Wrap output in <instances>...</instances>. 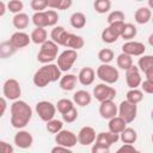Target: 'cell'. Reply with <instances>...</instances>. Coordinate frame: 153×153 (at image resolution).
<instances>
[{"mask_svg": "<svg viewBox=\"0 0 153 153\" xmlns=\"http://www.w3.org/2000/svg\"><path fill=\"white\" fill-rule=\"evenodd\" d=\"M11 118L10 122L13 128L20 130L24 129L32 118V109L25 100H14L11 104Z\"/></svg>", "mask_w": 153, "mask_h": 153, "instance_id": "obj_1", "label": "cell"}, {"mask_svg": "<svg viewBox=\"0 0 153 153\" xmlns=\"http://www.w3.org/2000/svg\"><path fill=\"white\" fill-rule=\"evenodd\" d=\"M61 69L57 67L56 63H48V65H43L41 68H38L33 76H32V81L35 84V86L37 87H45L51 82H56L57 80L60 81V79L62 78L61 75Z\"/></svg>", "mask_w": 153, "mask_h": 153, "instance_id": "obj_2", "label": "cell"}, {"mask_svg": "<svg viewBox=\"0 0 153 153\" xmlns=\"http://www.w3.org/2000/svg\"><path fill=\"white\" fill-rule=\"evenodd\" d=\"M57 53H59V45L51 39H48L45 43L41 45V49L37 54V61L43 65L53 63V61L57 59Z\"/></svg>", "mask_w": 153, "mask_h": 153, "instance_id": "obj_3", "label": "cell"}, {"mask_svg": "<svg viewBox=\"0 0 153 153\" xmlns=\"http://www.w3.org/2000/svg\"><path fill=\"white\" fill-rule=\"evenodd\" d=\"M96 74L97 76L104 82V84H108V85H112L115 82L118 81L120 79V73H118V69L111 65H105V63H102L97 71H96Z\"/></svg>", "mask_w": 153, "mask_h": 153, "instance_id": "obj_4", "label": "cell"}, {"mask_svg": "<svg viewBox=\"0 0 153 153\" xmlns=\"http://www.w3.org/2000/svg\"><path fill=\"white\" fill-rule=\"evenodd\" d=\"M35 110L38 115V117L43 121V122H49L55 117L56 114V105L53 104L49 100H41L36 104Z\"/></svg>", "mask_w": 153, "mask_h": 153, "instance_id": "obj_5", "label": "cell"}, {"mask_svg": "<svg viewBox=\"0 0 153 153\" xmlns=\"http://www.w3.org/2000/svg\"><path fill=\"white\" fill-rule=\"evenodd\" d=\"M2 94L8 100H18L22 96V87L18 80L10 78L2 85Z\"/></svg>", "mask_w": 153, "mask_h": 153, "instance_id": "obj_6", "label": "cell"}, {"mask_svg": "<svg viewBox=\"0 0 153 153\" xmlns=\"http://www.w3.org/2000/svg\"><path fill=\"white\" fill-rule=\"evenodd\" d=\"M116 94H117V91L112 86L104 84V82L98 84L93 87V97L99 103H103L106 100H114Z\"/></svg>", "mask_w": 153, "mask_h": 153, "instance_id": "obj_7", "label": "cell"}, {"mask_svg": "<svg viewBox=\"0 0 153 153\" xmlns=\"http://www.w3.org/2000/svg\"><path fill=\"white\" fill-rule=\"evenodd\" d=\"M78 59V53L76 50H72V49H66L63 50L59 56H57V67L61 69V72H68L73 65L75 63Z\"/></svg>", "mask_w": 153, "mask_h": 153, "instance_id": "obj_8", "label": "cell"}, {"mask_svg": "<svg viewBox=\"0 0 153 153\" xmlns=\"http://www.w3.org/2000/svg\"><path fill=\"white\" fill-rule=\"evenodd\" d=\"M137 115V105L131 104L128 100H123L118 105V116L123 118L127 123H131Z\"/></svg>", "mask_w": 153, "mask_h": 153, "instance_id": "obj_9", "label": "cell"}, {"mask_svg": "<svg viewBox=\"0 0 153 153\" xmlns=\"http://www.w3.org/2000/svg\"><path fill=\"white\" fill-rule=\"evenodd\" d=\"M84 44H85V41L81 36H78V35L68 32V31L65 32V35L62 36L61 42H60V45L72 49V50H79L84 47Z\"/></svg>", "mask_w": 153, "mask_h": 153, "instance_id": "obj_10", "label": "cell"}, {"mask_svg": "<svg viewBox=\"0 0 153 153\" xmlns=\"http://www.w3.org/2000/svg\"><path fill=\"white\" fill-rule=\"evenodd\" d=\"M55 142L57 143V146H62L67 148H72L76 143H79L78 135H75L73 131L67 130V129H62L60 133L55 135Z\"/></svg>", "mask_w": 153, "mask_h": 153, "instance_id": "obj_11", "label": "cell"}, {"mask_svg": "<svg viewBox=\"0 0 153 153\" xmlns=\"http://www.w3.org/2000/svg\"><path fill=\"white\" fill-rule=\"evenodd\" d=\"M146 51V47L143 43L137 42V41H128L126 43H123L122 45V53L129 55V56H142L145 55Z\"/></svg>", "mask_w": 153, "mask_h": 153, "instance_id": "obj_12", "label": "cell"}, {"mask_svg": "<svg viewBox=\"0 0 153 153\" xmlns=\"http://www.w3.org/2000/svg\"><path fill=\"white\" fill-rule=\"evenodd\" d=\"M96 139H97V134H96V130L90 127V126H85L82 127L79 133H78V142L81 145V146H90V145H93L96 142Z\"/></svg>", "mask_w": 153, "mask_h": 153, "instance_id": "obj_13", "label": "cell"}, {"mask_svg": "<svg viewBox=\"0 0 153 153\" xmlns=\"http://www.w3.org/2000/svg\"><path fill=\"white\" fill-rule=\"evenodd\" d=\"M126 82L130 90L137 88L139 86H141L142 78H141V73H140V69L137 66L133 65V67H130L126 72Z\"/></svg>", "mask_w": 153, "mask_h": 153, "instance_id": "obj_14", "label": "cell"}, {"mask_svg": "<svg viewBox=\"0 0 153 153\" xmlns=\"http://www.w3.org/2000/svg\"><path fill=\"white\" fill-rule=\"evenodd\" d=\"M13 141H14V143H16L17 147H19L22 149H26V148H30L32 146L33 137H32V135H31L30 131L24 130V129H20V130H18L14 134Z\"/></svg>", "mask_w": 153, "mask_h": 153, "instance_id": "obj_15", "label": "cell"}, {"mask_svg": "<svg viewBox=\"0 0 153 153\" xmlns=\"http://www.w3.org/2000/svg\"><path fill=\"white\" fill-rule=\"evenodd\" d=\"M99 115L104 120H111L118 116V106L115 104L114 100L103 102L99 105Z\"/></svg>", "mask_w": 153, "mask_h": 153, "instance_id": "obj_16", "label": "cell"}, {"mask_svg": "<svg viewBox=\"0 0 153 153\" xmlns=\"http://www.w3.org/2000/svg\"><path fill=\"white\" fill-rule=\"evenodd\" d=\"M137 67L141 72H143L146 79L153 81V55H142L139 57Z\"/></svg>", "mask_w": 153, "mask_h": 153, "instance_id": "obj_17", "label": "cell"}, {"mask_svg": "<svg viewBox=\"0 0 153 153\" xmlns=\"http://www.w3.org/2000/svg\"><path fill=\"white\" fill-rule=\"evenodd\" d=\"M8 41L18 50V49H22V48L27 47L30 44V42H31V37L26 32H24V31H16V32H13L11 35V37H10Z\"/></svg>", "mask_w": 153, "mask_h": 153, "instance_id": "obj_18", "label": "cell"}, {"mask_svg": "<svg viewBox=\"0 0 153 153\" xmlns=\"http://www.w3.org/2000/svg\"><path fill=\"white\" fill-rule=\"evenodd\" d=\"M96 72L92 67H84L79 71L78 74V81L84 86H90L94 82L96 79Z\"/></svg>", "mask_w": 153, "mask_h": 153, "instance_id": "obj_19", "label": "cell"}, {"mask_svg": "<svg viewBox=\"0 0 153 153\" xmlns=\"http://www.w3.org/2000/svg\"><path fill=\"white\" fill-rule=\"evenodd\" d=\"M118 140H120V134H114L111 131H100L97 134L96 143H99V145H103L106 147H111Z\"/></svg>", "mask_w": 153, "mask_h": 153, "instance_id": "obj_20", "label": "cell"}, {"mask_svg": "<svg viewBox=\"0 0 153 153\" xmlns=\"http://www.w3.org/2000/svg\"><path fill=\"white\" fill-rule=\"evenodd\" d=\"M73 102L74 104L79 105V106H87L91 104L92 102V96L90 92L85 91V90H78L74 94H73Z\"/></svg>", "mask_w": 153, "mask_h": 153, "instance_id": "obj_21", "label": "cell"}, {"mask_svg": "<svg viewBox=\"0 0 153 153\" xmlns=\"http://www.w3.org/2000/svg\"><path fill=\"white\" fill-rule=\"evenodd\" d=\"M134 19L137 24H147L148 22H151L152 19V11L148 8V6H143V7H139L135 11L134 14Z\"/></svg>", "mask_w": 153, "mask_h": 153, "instance_id": "obj_22", "label": "cell"}, {"mask_svg": "<svg viewBox=\"0 0 153 153\" xmlns=\"http://www.w3.org/2000/svg\"><path fill=\"white\" fill-rule=\"evenodd\" d=\"M127 122L121 118L120 116H116L111 120H109V123H108V128H109V131L114 133V134H121L126 128H127Z\"/></svg>", "mask_w": 153, "mask_h": 153, "instance_id": "obj_23", "label": "cell"}, {"mask_svg": "<svg viewBox=\"0 0 153 153\" xmlns=\"http://www.w3.org/2000/svg\"><path fill=\"white\" fill-rule=\"evenodd\" d=\"M76 81H78L76 75L66 74V75H62V78L59 81V85L63 91H72V90H74V87L76 85Z\"/></svg>", "mask_w": 153, "mask_h": 153, "instance_id": "obj_24", "label": "cell"}, {"mask_svg": "<svg viewBox=\"0 0 153 153\" xmlns=\"http://www.w3.org/2000/svg\"><path fill=\"white\" fill-rule=\"evenodd\" d=\"M29 23H30V19H29V16L26 13L22 12V13H18V14L13 16L12 24L18 31H23L24 29H26L29 26Z\"/></svg>", "mask_w": 153, "mask_h": 153, "instance_id": "obj_25", "label": "cell"}, {"mask_svg": "<svg viewBox=\"0 0 153 153\" xmlns=\"http://www.w3.org/2000/svg\"><path fill=\"white\" fill-rule=\"evenodd\" d=\"M31 37V42H33L35 44H43L48 41V32L43 27H35L30 35Z\"/></svg>", "mask_w": 153, "mask_h": 153, "instance_id": "obj_26", "label": "cell"}, {"mask_svg": "<svg viewBox=\"0 0 153 153\" xmlns=\"http://www.w3.org/2000/svg\"><path fill=\"white\" fill-rule=\"evenodd\" d=\"M120 140H121L123 143H126V145H133V143H135L136 140H137V133H136L135 129L127 127V128L120 134Z\"/></svg>", "mask_w": 153, "mask_h": 153, "instance_id": "obj_27", "label": "cell"}, {"mask_svg": "<svg viewBox=\"0 0 153 153\" xmlns=\"http://www.w3.org/2000/svg\"><path fill=\"white\" fill-rule=\"evenodd\" d=\"M32 19V23L36 27H43L45 29L47 26H49V22H48V16H47V12L43 11V12H35L31 17Z\"/></svg>", "mask_w": 153, "mask_h": 153, "instance_id": "obj_28", "label": "cell"}, {"mask_svg": "<svg viewBox=\"0 0 153 153\" xmlns=\"http://www.w3.org/2000/svg\"><path fill=\"white\" fill-rule=\"evenodd\" d=\"M69 23L74 29H82L86 25V16L82 12H74L69 18Z\"/></svg>", "mask_w": 153, "mask_h": 153, "instance_id": "obj_29", "label": "cell"}, {"mask_svg": "<svg viewBox=\"0 0 153 153\" xmlns=\"http://www.w3.org/2000/svg\"><path fill=\"white\" fill-rule=\"evenodd\" d=\"M116 62H117V67L121 68V69H123V71H126V72L130 67H133V65H134L133 63V57L129 56V55H127V54H124V53H121L117 56Z\"/></svg>", "mask_w": 153, "mask_h": 153, "instance_id": "obj_30", "label": "cell"}, {"mask_svg": "<svg viewBox=\"0 0 153 153\" xmlns=\"http://www.w3.org/2000/svg\"><path fill=\"white\" fill-rule=\"evenodd\" d=\"M47 1V6L51 10H67L69 8L73 2L72 0H45Z\"/></svg>", "mask_w": 153, "mask_h": 153, "instance_id": "obj_31", "label": "cell"}, {"mask_svg": "<svg viewBox=\"0 0 153 153\" xmlns=\"http://www.w3.org/2000/svg\"><path fill=\"white\" fill-rule=\"evenodd\" d=\"M126 100H128L129 103L131 104H139L143 100V92L139 88H133V90H129L126 94Z\"/></svg>", "mask_w": 153, "mask_h": 153, "instance_id": "obj_32", "label": "cell"}, {"mask_svg": "<svg viewBox=\"0 0 153 153\" xmlns=\"http://www.w3.org/2000/svg\"><path fill=\"white\" fill-rule=\"evenodd\" d=\"M100 38H102L103 42L111 44V43H115V42L120 38V36H118V35H117L110 26H106V27L102 31V33H100Z\"/></svg>", "mask_w": 153, "mask_h": 153, "instance_id": "obj_33", "label": "cell"}, {"mask_svg": "<svg viewBox=\"0 0 153 153\" xmlns=\"http://www.w3.org/2000/svg\"><path fill=\"white\" fill-rule=\"evenodd\" d=\"M16 51H17V49L12 45V43L10 41L1 42V44H0V57L1 59L11 57Z\"/></svg>", "mask_w": 153, "mask_h": 153, "instance_id": "obj_34", "label": "cell"}, {"mask_svg": "<svg viewBox=\"0 0 153 153\" xmlns=\"http://www.w3.org/2000/svg\"><path fill=\"white\" fill-rule=\"evenodd\" d=\"M55 105H56V110L61 115H63V114L68 112L69 110H72L74 108V102L71 100V99H68V98H62V99L57 100V103Z\"/></svg>", "mask_w": 153, "mask_h": 153, "instance_id": "obj_35", "label": "cell"}, {"mask_svg": "<svg viewBox=\"0 0 153 153\" xmlns=\"http://www.w3.org/2000/svg\"><path fill=\"white\" fill-rule=\"evenodd\" d=\"M136 33H137L136 26H135L134 24H131V23H126L124 30H123V32H122V35H121V38L126 39L127 42H128V41H133V38H135Z\"/></svg>", "mask_w": 153, "mask_h": 153, "instance_id": "obj_36", "label": "cell"}, {"mask_svg": "<svg viewBox=\"0 0 153 153\" xmlns=\"http://www.w3.org/2000/svg\"><path fill=\"white\" fill-rule=\"evenodd\" d=\"M115 57V54L111 49L109 48H103L98 51V59L102 63H105V65H110V62L114 60Z\"/></svg>", "mask_w": 153, "mask_h": 153, "instance_id": "obj_37", "label": "cell"}, {"mask_svg": "<svg viewBox=\"0 0 153 153\" xmlns=\"http://www.w3.org/2000/svg\"><path fill=\"white\" fill-rule=\"evenodd\" d=\"M93 8L97 13H106L111 8V1L110 0H96L93 2Z\"/></svg>", "mask_w": 153, "mask_h": 153, "instance_id": "obj_38", "label": "cell"}, {"mask_svg": "<svg viewBox=\"0 0 153 153\" xmlns=\"http://www.w3.org/2000/svg\"><path fill=\"white\" fill-rule=\"evenodd\" d=\"M45 128H47V130H48L50 134H55V135H56L57 133H60V131L63 129V122L60 121V120L53 118L51 121L47 122Z\"/></svg>", "mask_w": 153, "mask_h": 153, "instance_id": "obj_39", "label": "cell"}, {"mask_svg": "<svg viewBox=\"0 0 153 153\" xmlns=\"http://www.w3.org/2000/svg\"><path fill=\"white\" fill-rule=\"evenodd\" d=\"M124 13L120 10H115V11H111L109 14H108V18H106V22L109 25L111 24H115V23H120V22H124Z\"/></svg>", "mask_w": 153, "mask_h": 153, "instance_id": "obj_40", "label": "cell"}, {"mask_svg": "<svg viewBox=\"0 0 153 153\" xmlns=\"http://www.w3.org/2000/svg\"><path fill=\"white\" fill-rule=\"evenodd\" d=\"M65 32H66V29L63 26H55V27H53V30L50 32V39L53 42H55L57 45H60L61 38L65 35Z\"/></svg>", "mask_w": 153, "mask_h": 153, "instance_id": "obj_41", "label": "cell"}, {"mask_svg": "<svg viewBox=\"0 0 153 153\" xmlns=\"http://www.w3.org/2000/svg\"><path fill=\"white\" fill-rule=\"evenodd\" d=\"M23 8H24V4L20 0H11V1L7 2V10L11 13H14V14L22 13Z\"/></svg>", "mask_w": 153, "mask_h": 153, "instance_id": "obj_42", "label": "cell"}, {"mask_svg": "<svg viewBox=\"0 0 153 153\" xmlns=\"http://www.w3.org/2000/svg\"><path fill=\"white\" fill-rule=\"evenodd\" d=\"M78 115H79V112H78L76 108L74 106L72 110H69L68 112H66V114L62 115V120H63V122H66V123H73V122L78 118Z\"/></svg>", "mask_w": 153, "mask_h": 153, "instance_id": "obj_43", "label": "cell"}, {"mask_svg": "<svg viewBox=\"0 0 153 153\" xmlns=\"http://www.w3.org/2000/svg\"><path fill=\"white\" fill-rule=\"evenodd\" d=\"M30 6H31V8H32L35 12H43V11H47L45 8L48 7L45 0H32V1L30 2Z\"/></svg>", "mask_w": 153, "mask_h": 153, "instance_id": "obj_44", "label": "cell"}, {"mask_svg": "<svg viewBox=\"0 0 153 153\" xmlns=\"http://www.w3.org/2000/svg\"><path fill=\"white\" fill-rule=\"evenodd\" d=\"M47 16H48V22H49V26L55 27L57 22H59V13L55 10H47Z\"/></svg>", "mask_w": 153, "mask_h": 153, "instance_id": "obj_45", "label": "cell"}, {"mask_svg": "<svg viewBox=\"0 0 153 153\" xmlns=\"http://www.w3.org/2000/svg\"><path fill=\"white\" fill-rule=\"evenodd\" d=\"M116 153H141L139 149H136L133 145H126V143H123L117 151H116Z\"/></svg>", "mask_w": 153, "mask_h": 153, "instance_id": "obj_46", "label": "cell"}, {"mask_svg": "<svg viewBox=\"0 0 153 153\" xmlns=\"http://www.w3.org/2000/svg\"><path fill=\"white\" fill-rule=\"evenodd\" d=\"M141 91L145 93H148V94H153V81L145 79L141 84Z\"/></svg>", "mask_w": 153, "mask_h": 153, "instance_id": "obj_47", "label": "cell"}, {"mask_svg": "<svg viewBox=\"0 0 153 153\" xmlns=\"http://www.w3.org/2000/svg\"><path fill=\"white\" fill-rule=\"evenodd\" d=\"M91 153H110V147L99 145V143H93L91 148Z\"/></svg>", "mask_w": 153, "mask_h": 153, "instance_id": "obj_48", "label": "cell"}, {"mask_svg": "<svg viewBox=\"0 0 153 153\" xmlns=\"http://www.w3.org/2000/svg\"><path fill=\"white\" fill-rule=\"evenodd\" d=\"M14 148L11 143L6 141H0V153H13Z\"/></svg>", "mask_w": 153, "mask_h": 153, "instance_id": "obj_49", "label": "cell"}, {"mask_svg": "<svg viewBox=\"0 0 153 153\" xmlns=\"http://www.w3.org/2000/svg\"><path fill=\"white\" fill-rule=\"evenodd\" d=\"M124 25H126V23L124 22H120V23H115V24H111V25H109L120 37H121V35H122V32H123V30H124Z\"/></svg>", "mask_w": 153, "mask_h": 153, "instance_id": "obj_50", "label": "cell"}, {"mask_svg": "<svg viewBox=\"0 0 153 153\" xmlns=\"http://www.w3.org/2000/svg\"><path fill=\"white\" fill-rule=\"evenodd\" d=\"M50 153H73L71 148H67V147H62V146H55L51 148Z\"/></svg>", "mask_w": 153, "mask_h": 153, "instance_id": "obj_51", "label": "cell"}, {"mask_svg": "<svg viewBox=\"0 0 153 153\" xmlns=\"http://www.w3.org/2000/svg\"><path fill=\"white\" fill-rule=\"evenodd\" d=\"M0 102H1V111H0V116H4V115H5V111H6V108H7V100H6L5 97H1Z\"/></svg>", "mask_w": 153, "mask_h": 153, "instance_id": "obj_52", "label": "cell"}, {"mask_svg": "<svg viewBox=\"0 0 153 153\" xmlns=\"http://www.w3.org/2000/svg\"><path fill=\"white\" fill-rule=\"evenodd\" d=\"M6 8H7V4H5L4 1H0V17H2L5 14Z\"/></svg>", "mask_w": 153, "mask_h": 153, "instance_id": "obj_53", "label": "cell"}, {"mask_svg": "<svg viewBox=\"0 0 153 153\" xmlns=\"http://www.w3.org/2000/svg\"><path fill=\"white\" fill-rule=\"evenodd\" d=\"M147 41H148V44L151 45V47H153V32L148 36V38H147Z\"/></svg>", "mask_w": 153, "mask_h": 153, "instance_id": "obj_54", "label": "cell"}, {"mask_svg": "<svg viewBox=\"0 0 153 153\" xmlns=\"http://www.w3.org/2000/svg\"><path fill=\"white\" fill-rule=\"evenodd\" d=\"M147 5H148V8H149V10L152 11V10H153V0H148Z\"/></svg>", "mask_w": 153, "mask_h": 153, "instance_id": "obj_55", "label": "cell"}, {"mask_svg": "<svg viewBox=\"0 0 153 153\" xmlns=\"http://www.w3.org/2000/svg\"><path fill=\"white\" fill-rule=\"evenodd\" d=\"M151 118H152V120H153V110H152V111H151Z\"/></svg>", "mask_w": 153, "mask_h": 153, "instance_id": "obj_56", "label": "cell"}, {"mask_svg": "<svg viewBox=\"0 0 153 153\" xmlns=\"http://www.w3.org/2000/svg\"><path fill=\"white\" fill-rule=\"evenodd\" d=\"M151 140H152V143H153V133H152V136H151Z\"/></svg>", "mask_w": 153, "mask_h": 153, "instance_id": "obj_57", "label": "cell"}, {"mask_svg": "<svg viewBox=\"0 0 153 153\" xmlns=\"http://www.w3.org/2000/svg\"><path fill=\"white\" fill-rule=\"evenodd\" d=\"M151 22H152V23H153V16H152V19H151Z\"/></svg>", "mask_w": 153, "mask_h": 153, "instance_id": "obj_58", "label": "cell"}]
</instances>
